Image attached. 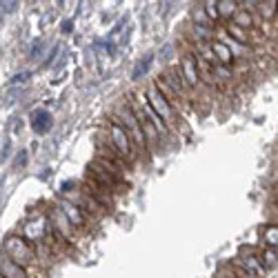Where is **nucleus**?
Wrapping results in <instances>:
<instances>
[{"label":"nucleus","mask_w":278,"mask_h":278,"mask_svg":"<svg viewBox=\"0 0 278 278\" xmlns=\"http://www.w3.org/2000/svg\"><path fill=\"white\" fill-rule=\"evenodd\" d=\"M111 120L118 122L127 133L131 136V141L136 143L138 149L147 152V143H145V136H143V129H141V120H138L136 111L131 109L129 102H118L114 107V114H111Z\"/></svg>","instance_id":"2"},{"label":"nucleus","mask_w":278,"mask_h":278,"mask_svg":"<svg viewBox=\"0 0 278 278\" xmlns=\"http://www.w3.org/2000/svg\"><path fill=\"white\" fill-rule=\"evenodd\" d=\"M82 189H85V192L89 194V196H94V198L102 205V207H107L109 212L114 209V203H116V200H114V194H111L109 189H105L102 185L94 183L91 178H87V183H85V187H82Z\"/></svg>","instance_id":"11"},{"label":"nucleus","mask_w":278,"mask_h":278,"mask_svg":"<svg viewBox=\"0 0 278 278\" xmlns=\"http://www.w3.org/2000/svg\"><path fill=\"white\" fill-rule=\"evenodd\" d=\"M25 165H27V152H18L16 161H14V167H16V169H23Z\"/></svg>","instance_id":"33"},{"label":"nucleus","mask_w":278,"mask_h":278,"mask_svg":"<svg viewBox=\"0 0 278 278\" xmlns=\"http://www.w3.org/2000/svg\"><path fill=\"white\" fill-rule=\"evenodd\" d=\"M161 78L167 82V87H172V91L178 96L180 100H189V94H192V91H189L187 85H185L180 69H176V67H167V69L161 74Z\"/></svg>","instance_id":"10"},{"label":"nucleus","mask_w":278,"mask_h":278,"mask_svg":"<svg viewBox=\"0 0 278 278\" xmlns=\"http://www.w3.org/2000/svg\"><path fill=\"white\" fill-rule=\"evenodd\" d=\"M274 194H276V196H278V185H274Z\"/></svg>","instance_id":"38"},{"label":"nucleus","mask_w":278,"mask_h":278,"mask_svg":"<svg viewBox=\"0 0 278 278\" xmlns=\"http://www.w3.org/2000/svg\"><path fill=\"white\" fill-rule=\"evenodd\" d=\"M60 212H63V216L67 220L71 223V227H74L76 231H87V225H89V218L91 216L85 212V209H80L76 203H71V200H65L63 205H60Z\"/></svg>","instance_id":"9"},{"label":"nucleus","mask_w":278,"mask_h":278,"mask_svg":"<svg viewBox=\"0 0 278 278\" xmlns=\"http://www.w3.org/2000/svg\"><path fill=\"white\" fill-rule=\"evenodd\" d=\"M231 23L238 25V27L247 29V32H251V29L256 27V20H254V14L249 12V9H238V12L231 16Z\"/></svg>","instance_id":"19"},{"label":"nucleus","mask_w":278,"mask_h":278,"mask_svg":"<svg viewBox=\"0 0 278 278\" xmlns=\"http://www.w3.org/2000/svg\"><path fill=\"white\" fill-rule=\"evenodd\" d=\"M231 265L240 267V269L247 271V274L254 276V278H265L267 276V269L260 265V260H258V251L251 249V247H240L238 256L234 258Z\"/></svg>","instance_id":"7"},{"label":"nucleus","mask_w":278,"mask_h":278,"mask_svg":"<svg viewBox=\"0 0 278 278\" xmlns=\"http://www.w3.org/2000/svg\"><path fill=\"white\" fill-rule=\"evenodd\" d=\"M260 243H262V247L278 249V223H269L260 229Z\"/></svg>","instance_id":"17"},{"label":"nucleus","mask_w":278,"mask_h":278,"mask_svg":"<svg viewBox=\"0 0 278 278\" xmlns=\"http://www.w3.org/2000/svg\"><path fill=\"white\" fill-rule=\"evenodd\" d=\"M203 9H205V14H207V18L212 20V23L220 20V18H218V0H205V3H203Z\"/></svg>","instance_id":"27"},{"label":"nucleus","mask_w":278,"mask_h":278,"mask_svg":"<svg viewBox=\"0 0 278 278\" xmlns=\"http://www.w3.org/2000/svg\"><path fill=\"white\" fill-rule=\"evenodd\" d=\"M187 36H189V40H192L194 45H205V43H212V40H214V29L189 23L187 25Z\"/></svg>","instance_id":"13"},{"label":"nucleus","mask_w":278,"mask_h":278,"mask_svg":"<svg viewBox=\"0 0 278 278\" xmlns=\"http://www.w3.org/2000/svg\"><path fill=\"white\" fill-rule=\"evenodd\" d=\"M180 74H183V80L187 85V89L192 91H198L203 87V80H200V74H198V65H196V58H194V51H187L180 60Z\"/></svg>","instance_id":"8"},{"label":"nucleus","mask_w":278,"mask_h":278,"mask_svg":"<svg viewBox=\"0 0 278 278\" xmlns=\"http://www.w3.org/2000/svg\"><path fill=\"white\" fill-rule=\"evenodd\" d=\"M209 49H212V54H214V58L218 65H225V67L234 65V60H236L234 54H231L227 45H223L220 40H212V43H209Z\"/></svg>","instance_id":"16"},{"label":"nucleus","mask_w":278,"mask_h":278,"mask_svg":"<svg viewBox=\"0 0 278 278\" xmlns=\"http://www.w3.org/2000/svg\"><path fill=\"white\" fill-rule=\"evenodd\" d=\"M20 0H0V16H9V14L16 12Z\"/></svg>","instance_id":"28"},{"label":"nucleus","mask_w":278,"mask_h":278,"mask_svg":"<svg viewBox=\"0 0 278 278\" xmlns=\"http://www.w3.org/2000/svg\"><path fill=\"white\" fill-rule=\"evenodd\" d=\"M0 278H27V267L9 260L7 256L0 258Z\"/></svg>","instance_id":"15"},{"label":"nucleus","mask_w":278,"mask_h":278,"mask_svg":"<svg viewBox=\"0 0 278 278\" xmlns=\"http://www.w3.org/2000/svg\"><path fill=\"white\" fill-rule=\"evenodd\" d=\"M27 80H32V71H23V74H18V76H14L12 80V85H25Z\"/></svg>","instance_id":"31"},{"label":"nucleus","mask_w":278,"mask_h":278,"mask_svg":"<svg viewBox=\"0 0 278 278\" xmlns=\"http://www.w3.org/2000/svg\"><path fill=\"white\" fill-rule=\"evenodd\" d=\"M220 278H234V276H225V274H220Z\"/></svg>","instance_id":"39"},{"label":"nucleus","mask_w":278,"mask_h":278,"mask_svg":"<svg viewBox=\"0 0 278 278\" xmlns=\"http://www.w3.org/2000/svg\"><path fill=\"white\" fill-rule=\"evenodd\" d=\"M60 27H63L65 34H69L71 29H74V20H63V25H60Z\"/></svg>","instance_id":"35"},{"label":"nucleus","mask_w":278,"mask_h":278,"mask_svg":"<svg viewBox=\"0 0 278 278\" xmlns=\"http://www.w3.org/2000/svg\"><path fill=\"white\" fill-rule=\"evenodd\" d=\"M27 278H47V274L40 267H27Z\"/></svg>","instance_id":"32"},{"label":"nucleus","mask_w":278,"mask_h":278,"mask_svg":"<svg viewBox=\"0 0 278 278\" xmlns=\"http://www.w3.org/2000/svg\"><path fill=\"white\" fill-rule=\"evenodd\" d=\"M9 156V141L5 143V147H3V154H0V161H5V158Z\"/></svg>","instance_id":"37"},{"label":"nucleus","mask_w":278,"mask_h":278,"mask_svg":"<svg viewBox=\"0 0 278 278\" xmlns=\"http://www.w3.org/2000/svg\"><path fill=\"white\" fill-rule=\"evenodd\" d=\"M172 54H174V47H172V45H165L163 56H161V58H163V63H167V60H169V56H172Z\"/></svg>","instance_id":"34"},{"label":"nucleus","mask_w":278,"mask_h":278,"mask_svg":"<svg viewBox=\"0 0 278 278\" xmlns=\"http://www.w3.org/2000/svg\"><path fill=\"white\" fill-rule=\"evenodd\" d=\"M189 23H194V25H203V27H209L212 25V20L207 18V14H205V9H203V3H198V5H194L192 7V12H189Z\"/></svg>","instance_id":"25"},{"label":"nucleus","mask_w":278,"mask_h":278,"mask_svg":"<svg viewBox=\"0 0 278 278\" xmlns=\"http://www.w3.org/2000/svg\"><path fill=\"white\" fill-rule=\"evenodd\" d=\"M51 218H54V227L58 229L60 234L69 240V243H76V238H78L80 231H76L74 227H71V223L63 216V212H60V209H58V212H54V214H51Z\"/></svg>","instance_id":"14"},{"label":"nucleus","mask_w":278,"mask_h":278,"mask_svg":"<svg viewBox=\"0 0 278 278\" xmlns=\"http://www.w3.org/2000/svg\"><path fill=\"white\" fill-rule=\"evenodd\" d=\"M258 14L262 20H274L276 14H278V0H260L258 3Z\"/></svg>","instance_id":"22"},{"label":"nucleus","mask_w":278,"mask_h":278,"mask_svg":"<svg viewBox=\"0 0 278 278\" xmlns=\"http://www.w3.org/2000/svg\"><path fill=\"white\" fill-rule=\"evenodd\" d=\"M51 125H54V118H51V114L47 109H36L32 111V129L34 133H47L51 129Z\"/></svg>","instance_id":"12"},{"label":"nucleus","mask_w":278,"mask_h":278,"mask_svg":"<svg viewBox=\"0 0 278 278\" xmlns=\"http://www.w3.org/2000/svg\"><path fill=\"white\" fill-rule=\"evenodd\" d=\"M258 3H260V0H243V5H245L247 9H254V7H258Z\"/></svg>","instance_id":"36"},{"label":"nucleus","mask_w":278,"mask_h":278,"mask_svg":"<svg viewBox=\"0 0 278 278\" xmlns=\"http://www.w3.org/2000/svg\"><path fill=\"white\" fill-rule=\"evenodd\" d=\"M238 12V0H218V18H231Z\"/></svg>","instance_id":"26"},{"label":"nucleus","mask_w":278,"mask_h":278,"mask_svg":"<svg viewBox=\"0 0 278 278\" xmlns=\"http://www.w3.org/2000/svg\"><path fill=\"white\" fill-rule=\"evenodd\" d=\"M107 133H109V143H111V147L116 149L118 154H120V158L125 163H129L133 165L136 163V154H138V147H136V143L131 141V136L127 133L125 129H122L118 122H114L109 118V122H107Z\"/></svg>","instance_id":"4"},{"label":"nucleus","mask_w":278,"mask_h":278,"mask_svg":"<svg viewBox=\"0 0 278 278\" xmlns=\"http://www.w3.org/2000/svg\"><path fill=\"white\" fill-rule=\"evenodd\" d=\"M47 234H49V223L43 214L29 216V218L23 223V238L27 240L29 245L45 243V240H47Z\"/></svg>","instance_id":"5"},{"label":"nucleus","mask_w":278,"mask_h":278,"mask_svg":"<svg viewBox=\"0 0 278 278\" xmlns=\"http://www.w3.org/2000/svg\"><path fill=\"white\" fill-rule=\"evenodd\" d=\"M3 249H5V256H7L9 260L18 262V265H23V267H38L40 265L34 245H29L27 240L18 234H9L7 238H5Z\"/></svg>","instance_id":"1"},{"label":"nucleus","mask_w":278,"mask_h":278,"mask_svg":"<svg viewBox=\"0 0 278 278\" xmlns=\"http://www.w3.org/2000/svg\"><path fill=\"white\" fill-rule=\"evenodd\" d=\"M152 60H154V54H152V51H147V54L143 56L141 60H138V65L133 67V74H131V78H133V80H141L143 76H145L147 71H149V67H152Z\"/></svg>","instance_id":"23"},{"label":"nucleus","mask_w":278,"mask_h":278,"mask_svg":"<svg viewBox=\"0 0 278 278\" xmlns=\"http://www.w3.org/2000/svg\"><path fill=\"white\" fill-rule=\"evenodd\" d=\"M218 40H220V43H223V45H227V47H229V51H231V54H234V58H247V56H249V47H245V45L236 43L234 38H229L225 29H223V32H220V38H218Z\"/></svg>","instance_id":"18"},{"label":"nucleus","mask_w":278,"mask_h":278,"mask_svg":"<svg viewBox=\"0 0 278 278\" xmlns=\"http://www.w3.org/2000/svg\"><path fill=\"white\" fill-rule=\"evenodd\" d=\"M212 76H214V85H223V82H231L234 74H231V67H225V65H218L216 63L212 67Z\"/></svg>","instance_id":"24"},{"label":"nucleus","mask_w":278,"mask_h":278,"mask_svg":"<svg viewBox=\"0 0 278 278\" xmlns=\"http://www.w3.org/2000/svg\"><path fill=\"white\" fill-rule=\"evenodd\" d=\"M145 98H147V102H149V107L154 109V114L161 118V120L169 127V129H176V125H178L176 107H174L172 102H169V100L161 94V91H158V87L154 85V82H149V85L145 87Z\"/></svg>","instance_id":"3"},{"label":"nucleus","mask_w":278,"mask_h":278,"mask_svg":"<svg viewBox=\"0 0 278 278\" xmlns=\"http://www.w3.org/2000/svg\"><path fill=\"white\" fill-rule=\"evenodd\" d=\"M87 178H91L94 183L102 185V187L109 189L111 194H120V192H125V180L118 178L116 174L107 172V169L102 167V165H98L96 161H91V163H89V174H87Z\"/></svg>","instance_id":"6"},{"label":"nucleus","mask_w":278,"mask_h":278,"mask_svg":"<svg viewBox=\"0 0 278 278\" xmlns=\"http://www.w3.org/2000/svg\"><path fill=\"white\" fill-rule=\"evenodd\" d=\"M63 47H65L63 43H56V45H54V49L49 51V56L43 60V67H51V65H54V63H56V58H58V54L63 51Z\"/></svg>","instance_id":"29"},{"label":"nucleus","mask_w":278,"mask_h":278,"mask_svg":"<svg viewBox=\"0 0 278 278\" xmlns=\"http://www.w3.org/2000/svg\"><path fill=\"white\" fill-rule=\"evenodd\" d=\"M43 49H45V40L43 38H38L36 40V43L32 45V51H29V58H40V56H43Z\"/></svg>","instance_id":"30"},{"label":"nucleus","mask_w":278,"mask_h":278,"mask_svg":"<svg viewBox=\"0 0 278 278\" xmlns=\"http://www.w3.org/2000/svg\"><path fill=\"white\" fill-rule=\"evenodd\" d=\"M225 32H227V36H229V38H234L236 43L245 45V47L251 43V32H247V29L238 27V25H234V23H229L227 27H225Z\"/></svg>","instance_id":"20"},{"label":"nucleus","mask_w":278,"mask_h":278,"mask_svg":"<svg viewBox=\"0 0 278 278\" xmlns=\"http://www.w3.org/2000/svg\"><path fill=\"white\" fill-rule=\"evenodd\" d=\"M258 260L267 271L274 269V267H278V251L271 249V247H262V249L258 251Z\"/></svg>","instance_id":"21"}]
</instances>
